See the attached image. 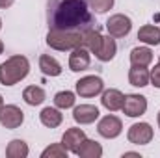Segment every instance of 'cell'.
<instances>
[{
    "mask_svg": "<svg viewBox=\"0 0 160 158\" xmlns=\"http://www.w3.org/2000/svg\"><path fill=\"white\" fill-rule=\"evenodd\" d=\"M123 156H136V158H140V155H138V153H123Z\"/></svg>",
    "mask_w": 160,
    "mask_h": 158,
    "instance_id": "obj_29",
    "label": "cell"
},
{
    "mask_svg": "<svg viewBox=\"0 0 160 158\" xmlns=\"http://www.w3.org/2000/svg\"><path fill=\"white\" fill-rule=\"evenodd\" d=\"M97 132L106 140H114L123 132V123H121V119L118 116H112V114L104 116L97 125Z\"/></svg>",
    "mask_w": 160,
    "mask_h": 158,
    "instance_id": "obj_9",
    "label": "cell"
},
{
    "mask_svg": "<svg viewBox=\"0 0 160 158\" xmlns=\"http://www.w3.org/2000/svg\"><path fill=\"white\" fill-rule=\"evenodd\" d=\"M73 119L78 125H91L99 119V108L93 104H80L73 110Z\"/></svg>",
    "mask_w": 160,
    "mask_h": 158,
    "instance_id": "obj_11",
    "label": "cell"
},
{
    "mask_svg": "<svg viewBox=\"0 0 160 158\" xmlns=\"http://www.w3.org/2000/svg\"><path fill=\"white\" fill-rule=\"evenodd\" d=\"M116 52H118L116 37H112V36H102V43H101V47H99V50H97V54H95L97 60H99V62H110V60H114Z\"/></svg>",
    "mask_w": 160,
    "mask_h": 158,
    "instance_id": "obj_14",
    "label": "cell"
},
{
    "mask_svg": "<svg viewBox=\"0 0 160 158\" xmlns=\"http://www.w3.org/2000/svg\"><path fill=\"white\" fill-rule=\"evenodd\" d=\"M121 110L128 117H140V116H143L147 112V99L143 95H138V93L125 95V101H123Z\"/></svg>",
    "mask_w": 160,
    "mask_h": 158,
    "instance_id": "obj_6",
    "label": "cell"
},
{
    "mask_svg": "<svg viewBox=\"0 0 160 158\" xmlns=\"http://www.w3.org/2000/svg\"><path fill=\"white\" fill-rule=\"evenodd\" d=\"M2 52H4V43L0 41V54H2Z\"/></svg>",
    "mask_w": 160,
    "mask_h": 158,
    "instance_id": "obj_30",
    "label": "cell"
},
{
    "mask_svg": "<svg viewBox=\"0 0 160 158\" xmlns=\"http://www.w3.org/2000/svg\"><path fill=\"white\" fill-rule=\"evenodd\" d=\"M101 43H102V36L99 34L97 28H88V30L82 32V45H80V47L88 48L91 54H97Z\"/></svg>",
    "mask_w": 160,
    "mask_h": 158,
    "instance_id": "obj_16",
    "label": "cell"
},
{
    "mask_svg": "<svg viewBox=\"0 0 160 158\" xmlns=\"http://www.w3.org/2000/svg\"><path fill=\"white\" fill-rule=\"evenodd\" d=\"M28 73H30V62L26 56H21V54L9 56L6 62L0 63V84L15 86L26 78Z\"/></svg>",
    "mask_w": 160,
    "mask_h": 158,
    "instance_id": "obj_2",
    "label": "cell"
},
{
    "mask_svg": "<svg viewBox=\"0 0 160 158\" xmlns=\"http://www.w3.org/2000/svg\"><path fill=\"white\" fill-rule=\"evenodd\" d=\"M153 62V50L149 47H134L130 50V65L147 67Z\"/></svg>",
    "mask_w": 160,
    "mask_h": 158,
    "instance_id": "obj_18",
    "label": "cell"
},
{
    "mask_svg": "<svg viewBox=\"0 0 160 158\" xmlns=\"http://www.w3.org/2000/svg\"><path fill=\"white\" fill-rule=\"evenodd\" d=\"M106 30H108V36H112L116 39L125 37L132 30V21H130V17H127L123 13H116L106 21Z\"/></svg>",
    "mask_w": 160,
    "mask_h": 158,
    "instance_id": "obj_4",
    "label": "cell"
},
{
    "mask_svg": "<svg viewBox=\"0 0 160 158\" xmlns=\"http://www.w3.org/2000/svg\"><path fill=\"white\" fill-rule=\"evenodd\" d=\"M127 138L134 145H147L153 140V126L149 123H134L128 128Z\"/></svg>",
    "mask_w": 160,
    "mask_h": 158,
    "instance_id": "obj_8",
    "label": "cell"
},
{
    "mask_svg": "<svg viewBox=\"0 0 160 158\" xmlns=\"http://www.w3.org/2000/svg\"><path fill=\"white\" fill-rule=\"evenodd\" d=\"M47 21L52 30L84 32L93 28V15L88 0H48Z\"/></svg>",
    "mask_w": 160,
    "mask_h": 158,
    "instance_id": "obj_1",
    "label": "cell"
},
{
    "mask_svg": "<svg viewBox=\"0 0 160 158\" xmlns=\"http://www.w3.org/2000/svg\"><path fill=\"white\" fill-rule=\"evenodd\" d=\"M138 39L145 45H160V28L153 24H145L138 30Z\"/></svg>",
    "mask_w": 160,
    "mask_h": 158,
    "instance_id": "obj_22",
    "label": "cell"
},
{
    "mask_svg": "<svg viewBox=\"0 0 160 158\" xmlns=\"http://www.w3.org/2000/svg\"><path fill=\"white\" fill-rule=\"evenodd\" d=\"M86 140V132L82 130V128H77V126H73V128H67L65 132H63V136H62V145L69 151V153H77V149L80 147V143Z\"/></svg>",
    "mask_w": 160,
    "mask_h": 158,
    "instance_id": "obj_12",
    "label": "cell"
},
{
    "mask_svg": "<svg viewBox=\"0 0 160 158\" xmlns=\"http://www.w3.org/2000/svg\"><path fill=\"white\" fill-rule=\"evenodd\" d=\"M88 4L97 13H106L114 7V0H88Z\"/></svg>",
    "mask_w": 160,
    "mask_h": 158,
    "instance_id": "obj_26",
    "label": "cell"
},
{
    "mask_svg": "<svg viewBox=\"0 0 160 158\" xmlns=\"http://www.w3.org/2000/svg\"><path fill=\"white\" fill-rule=\"evenodd\" d=\"M30 153L26 141L22 140H11L6 147V156L8 158H26Z\"/></svg>",
    "mask_w": 160,
    "mask_h": 158,
    "instance_id": "obj_23",
    "label": "cell"
},
{
    "mask_svg": "<svg viewBox=\"0 0 160 158\" xmlns=\"http://www.w3.org/2000/svg\"><path fill=\"white\" fill-rule=\"evenodd\" d=\"M67 153L69 151L62 143H52L41 153V158H67Z\"/></svg>",
    "mask_w": 160,
    "mask_h": 158,
    "instance_id": "obj_25",
    "label": "cell"
},
{
    "mask_svg": "<svg viewBox=\"0 0 160 158\" xmlns=\"http://www.w3.org/2000/svg\"><path fill=\"white\" fill-rule=\"evenodd\" d=\"M39 121L43 123V126H47V128H56V126L62 125L63 114L60 112V108H50V106H47V108L41 110Z\"/></svg>",
    "mask_w": 160,
    "mask_h": 158,
    "instance_id": "obj_15",
    "label": "cell"
},
{
    "mask_svg": "<svg viewBox=\"0 0 160 158\" xmlns=\"http://www.w3.org/2000/svg\"><path fill=\"white\" fill-rule=\"evenodd\" d=\"M149 75H151V78H149V82L155 86V87H158L160 89V62L149 71Z\"/></svg>",
    "mask_w": 160,
    "mask_h": 158,
    "instance_id": "obj_27",
    "label": "cell"
},
{
    "mask_svg": "<svg viewBox=\"0 0 160 158\" xmlns=\"http://www.w3.org/2000/svg\"><path fill=\"white\" fill-rule=\"evenodd\" d=\"M157 121H158V128H160V112H158V116H157Z\"/></svg>",
    "mask_w": 160,
    "mask_h": 158,
    "instance_id": "obj_32",
    "label": "cell"
},
{
    "mask_svg": "<svg viewBox=\"0 0 160 158\" xmlns=\"http://www.w3.org/2000/svg\"><path fill=\"white\" fill-rule=\"evenodd\" d=\"M89 54H91V52H89L88 48H84V47L73 48L71 54H69V69H71L73 73L86 71V69L89 67V63H91V56H89Z\"/></svg>",
    "mask_w": 160,
    "mask_h": 158,
    "instance_id": "obj_10",
    "label": "cell"
},
{
    "mask_svg": "<svg viewBox=\"0 0 160 158\" xmlns=\"http://www.w3.org/2000/svg\"><path fill=\"white\" fill-rule=\"evenodd\" d=\"M0 30H2V19H0Z\"/></svg>",
    "mask_w": 160,
    "mask_h": 158,
    "instance_id": "obj_33",
    "label": "cell"
},
{
    "mask_svg": "<svg viewBox=\"0 0 160 158\" xmlns=\"http://www.w3.org/2000/svg\"><path fill=\"white\" fill-rule=\"evenodd\" d=\"M13 2H15V0H0V9H6V7L13 6Z\"/></svg>",
    "mask_w": 160,
    "mask_h": 158,
    "instance_id": "obj_28",
    "label": "cell"
},
{
    "mask_svg": "<svg viewBox=\"0 0 160 158\" xmlns=\"http://www.w3.org/2000/svg\"><path fill=\"white\" fill-rule=\"evenodd\" d=\"M22 99H24V102L30 104V106H39V104L45 102L47 93H45V89L39 87V86H28V87H24V91H22Z\"/></svg>",
    "mask_w": 160,
    "mask_h": 158,
    "instance_id": "obj_20",
    "label": "cell"
},
{
    "mask_svg": "<svg viewBox=\"0 0 160 158\" xmlns=\"http://www.w3.org/2000/svg\"><path fill=\"white\" fill-rule=\"evenodd\" d=\"M75 93L73 91H58L54 95V106L60 108V110H67V108H73L75 106Z\"/></svg>",
    "mask_w": 160,
    "mask_h": 158,
    "instance_id": "obj_24",
    "label": "cell"
},
{
    "mask_svg": "<svg viewBox=\"0 0 160 158\" xmlns=\"http://www.w3.org/2000/svg\"><path fill=\"white\" fill-rule=\"evenodd\" d=\"M75 87H77V95L84 97V99H89V97H95V95L102 93V89H104V82H102L101 77L89 75V77L80 78L78 82L75 84Z\"/></svg>",
    "mask_w": 160,
    "mask_h": 158,
    "instance_id": "obj_5",
    "label": "cell"
},
{
    "mask_svg": "<svg viewBox=\"0 0 160 158\" xmlns=\"http://www.w3.org/2000/svg\"><path fill=\"white\" fill-rule=\"evenodd\" d=\"M123 101H125V95L121 93L119 89H106V91H102V97H101V104L108 112H118V110H121Z\"/></svg>",
    "mask_w": 160,
    "mask_h": 158,
    "instance_id": "obj_13",
    "label": "cell"
},
{
    "mask_svg": "<svg viewBox=\"0 0 160 158\" xmlns=\"http://www.w3.org/2000/svg\"><path fill=\"white\" fill-rule=\"evenodd\" d=\"M39 69L43 71V75L47 77H60L62 75V65L56 58L48 56V54H43L39 58Z\"/></svg>",
    "mask_w": 160,
    "mask_h": 158,
    "instance_id": "obj_21",
    "label": "cell"
},
{
    "mask_svg": "<svg viewBox=\"0 0 160 158\" xmlns=\"http://www.w3.org/2000/svg\"><path fill=\"white\" fill-rule=\"evenodd\" d=\"M75 155H78L80 158H101L102 156V147H101V143H97L95 140H84L82 143H80V147L77 149V153Z\"/></svg>",
    "mask_w": 160,
    "mask_h": 158,
    "instance_id": "obj_19",
    "label": "cell"
},
{
    "mask_svg": "<svg viewBox=\"0 0 160 158\" xmlns=\"http://www.w3.org/2000/svg\"><path fill=\"white\" fill-rule=\"evenodd\" d=\"M2 106H4V99H2V95H0V110H2Z\"/></svg>",
    "mask_w": 160,
    "mask_h": 158,
    "instance_id": "obj_31",
    "label": "cell"
},
{
    "mask_svg": "<svg viewBox=\"0 0 160 158\" xmlns=\"http://www.w3.org/2000/svg\"><path fill=\"white\" fill-rule=\"evenodd\" d=\"M24 121V112L15 104H4L0 110V125L4 128H19Z\"/></svg>",
    "mask_w": 160,
    "mask_h": 158,
    "instance_id": "obj_7",
    "label": "cell"
},
{
    "mask_svg": "<svg viewBox=\"0 0 160 158\" xmlns=\"http://www.w3.org/2000/svg\"><path fill=\"white\" fill-rule=\"evenodd\" d=\"M47 45L54 50L65 52L73 50L82 45V32H69V30H48L47 34Z\"/></svg>",
    "mask_w": 160,
    "mask_h": 158,
    "instance_id": "obj_3",
    "label": "cell"
},
{
    "mask_svg": "<svg viewBox=\"0 0 160 158\" xmlns=\"http://www.w3.org/2000/svg\"><path fill=\"white\" fill-rule=\"evenodd\" d=\"M149 78H151V75H149L147 67L132 65L130 71H128V82L134 87H145V86H149Z\"/></svg>",
    "mask_w": 160,
    "mask_h": 158,
    "instance_id": "obj_17",
    "label": "cell"
}]
</instances>
